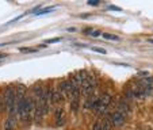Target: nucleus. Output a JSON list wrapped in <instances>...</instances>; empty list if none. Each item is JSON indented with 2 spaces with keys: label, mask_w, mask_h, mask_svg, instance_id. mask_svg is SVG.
I'll return each mask as SVG.
<instances>
[{
  "label": "nucleus",
  "mask_w": 153,
  "mask_h": 130,
  "mask_svg": "<svg viewBox=\"0 0 153 130\" xmlns=\"http://www.w3.org/2000/svg\"><path fill=\"white\" fill-rule=\"evenodd\" d=\"M96 87H98L96 77L92 75V73H91L90 77L87 79V80L83 83V85H81V95L90 96V95H92V94H95Z\"/></svg>",
  "instance_id": "1"
},
{
  "label": "nucleus",
  "mask_w": 153,
  "mask_h": 130,
  "mask_svg": "<svg viewBox=\"0 0 153 130\" xmlns=\"http://www.w3.org/2000/svg\"><path fill=\"white\" fill-rule=\"evenodd\" d=\"M58 88H60V91L64 94V96L71 100L72 94H73V87H72V83H71L69 77H68V79H62V80L58 83Z\"/></svg>",
  "instance_id": "2"
},
{
  "label": "nucleus",
  "mask_w": 153,
  "mask_h": 130,
  "mask_svg": "<svg viewBox=\"0 0 153 130\" xmlns=\"http://www.w3.org/2000/svg\"><path fill=\"white\" fill-rule=\"evenodd\" d=\"M140 81H141V84H142V88H144V91H145V95L149 96L150 94L153 92V76H150V75L141 76Z\"/></svg>",
  "instance_id": "3"
},
{
  "label": "nucleus",
  "mask_w": 153,
  "mask_h": 130,
  "mask_svg": "<svg viewBox=\"0 0 153 130\" xmlns=\"http://www.w3.org/2000/svg\"><path fill=\"white\" fill-rule=\"evenodd\" d=\"M126 118L127 117L125 115V114H122L121 111H118V110H114L113 113H111V121H113L114 127H121L122 125H125Z\"/></svg>",
  "instance_id": "4"
},
{
  "label": "nucleus",
  "mask_w": 153,
  "mask_h": 130,
  "mask_svg": "<svg viewBox=\"0 0 153 130\" xmlns=\"http://www.w3.org/2000/svg\"><path fill=\"white\" fill-rule=\"evenodd\" d=\"M115 110L121 111L122 114H125L126 117H129L130 114H131V104H130V102H127L126 99L121 98L119 99V102L117 103V108Z\"/></svg>",
  "instance_id": "5"
},
{
  "label": "nucleus",
  "mask_w": 153,
  "mask_h": 130,
  "mask_svg": "<svg viewBox=\"0 0 153 130\" xmlns=\"http://www.w3.org/2000/svg\"><path fill=\"white\" fill-rule=\"evenodd\" d=\"M67 100V98L64 96V94L60 91L58 85H54L52 90V103L53 104H61Z\"/></svg>",
  "instance_id": "6"
},
{
  "label": "nucleus",
  "mask_w": 153,
  "mask_h": 130,
  "mask_svg": "<svg viewBox=\"0 0 153 130\" xmlns=\"http://www.w3.org/2000/svg\"><path fill=\"white\" fill-rule=\"evenodd\" d=\"M98 103H99V96L96 95V94H92V95L87 96V99H85V102H84L83 107L85 108V110L94 111V108L96 107V104H98Z\"/></svg>",
  "instance_id": "7"
},
{
  "label": "nucleus",
  "mask_w": 153,
  "mask_h": 130,
  "mask_svg": "<svg viewBox=\"0 0 153 130\" xmlns=\"http://www.w3.org/2000/svg\"><path fill=\"white\" fill-rule=\"evenodd\" d=\"M18 119H19V115H8L6 123H4L3 130H15L16 123H18Z\"/></svg>",
  "instance_id": "8"
},
{
  "label": "nucleus",
  "mask_w": 153,
  "mask_h": 130,
  "mask_svg": "<svg viewBox=\"0 0 153 130\" xmlns=\"http://www.w3.org/2000/svg\"><path fill=\"white\" fill-rule=\"evenodd\" d=\"M113 100H114V96L111 95L110 92H103L100 96H99V102L106 107H110V104Z\"/></svg>",
  "instance_id": "9"
},
{
  "label": "nucleus",
  "mask_w": 153,
  "mask_h": 130,
  "mask_svg": "<svg viewBox=\"0 0 153 130\" xmlns=\"http://www.w3.org/2000/svg\"><path fill=\"white\" fill-rule=\"evenodd\" d=\"M79 108H80V99H76V100H71V110L73 113H77Z\"/></svg>",
  "instance_id": "10"
},
{
  "label": "nucleus",
  "mask_w": 153,
  "mask_h": 130,
  "mask_svg": "<svg viewBox=\"0 0 153 130\" xmlns=\"http://www.w3.org/2000/svg\"><path fill=\"white\" fill-rule=\"evenodd\" d=\"M92 130H104V126H103V122H102V119H99V121H96L95 123H94Z\"/></svg>",
  "instance_id": "11"
},
{
  "label": "nucleus",
  "mask_w": 153,
  "mask_h": 130,
  "mask_svg": "<svg viewBox=\"0 0 153 130\" xmlns=\"http://www.w3.org/2000/svg\"><path fill=\"white\" fill-rule=\"evenodd\" d=\"M53 8H54V6H50V7H46V8H42L41 11H35L34 14L35 15H43V14H46V12H50Z\"/></svg>",
  "instance_id": "12"
},
{
  "label": "nucleus",
  "mask_w": 153,
  "mask_h": 130,
  "mask_svg": "<svg viewBox=\"0 0 153 130\" xmlns=\"http://www.w3.org/2000/svg\"><path fill=\"white\" fill-rule=\"evenodd\" d=\"M103 38H106V39H110V41H118L119 37H117V35L114 34H108V33H103Z\"/></svg>",
  "instance_id": "13"
},
{
  "label": "nucleus",
  "mask_w": 153,
  "mask_h": 130,
  "mask_svg": "<svg viewBox=\"0 0 153 130\" xmlns=\"http://www.w3.org/2000/svg\"><path fill=\"white\" fill-rule=\"evenodd\" d=\"M54 117H56V119L64 118V108H62V107H60V108H57V110H56Z\"/></svg>",
  "instance_id": "14"
},
{
  "label": "nucleus",
  "mask_w": 153,
  "mask_h": 130,
  "mask_svg": "<svg viewBox=\"0 0 153 130\" xmlns=\"http://www.w3.org/2000/svg\"><path fill=\"white\" fill-rule=\"evenodd\" d=\"M4 107H6V104H4V99H3V94H0V113L4 110Z\"/></svg>",
  "instance_id": "15"
},
{
  "label": "nucleus",
  "mask_w": 153,
  "mask_h": 130,
  "mask_svg": "<svg viewBox=\"0 0 153 130\" xmlns=\"http://www.w3.org/2000/svg\"><path fill=\"white\" fill-rule=\"evenodd\" d=\"M91 49H92L94 52H98V53H102V54H106V50H104L103 48H95V46H94V48H91Z\"/></svg>",
  "instance_id": "16"
},
{
  "label": "nucleus",
  "mask_w": 153,
  "mask_h": 130,
  "mask_svg": "<svg viewBox=\"0 0 153 130\" xmlns=\"http://www.w3.org/2000/svg\"><path fill=\"white\" fill-rule=\"evenodd\" d=\"M56 125H57V126H64V125H65V118L56 119Z\"/></svg>",
  "instance_id": "17"
},
{
  "label": "nucleus",
  "mask_w": 153,
  "mask_h": 130,
  "mask_svg": "<svg viewBox=\"0 0 153 130\" xmlns=\"http://www.w3.org/2000/svg\"><path fill=\"white\" fill-rule=\"evenodd\" d=\"M60 41H61V38L56 37V38H50V39H48L46 43H54V42H60Z\"/></svg>",
  "instance_id": "18"
},
{
  "label": "nucleus",
  "mask_w": 153,
  "mask_h": 130,
  "mask_svg": "<svg viewBox=\"0 0 153 130\" xmlns=\"http://www.w3.org/2000/svg\"><path fill=\"white\" fill-rule=\"evenodd\" d=\"M37 49H26V48H22L20 49V52H26V53H34Z\"/></svg>",
  "instance_id": "19"
},
{
  "label": "nucleus",
  "mask_w": 153,
  "mask_h": 130,
  "mask_svg": "<svg viewBox=\"0 0 153 130\" xmlns=\"http://www.w3.org/2000/svg\"><path fill=\"white\" fill-rule=\"evenodd\" d=\"M100 34H102V31H99V30H94V31L91 33V35H92V37H99Z\"/></svg>",
  "instance_id": "20"
},
{
  "label": "nucleus",
  "mask_w": 153,
  "mask_h": 130,
  "mask_svg": "<svg viewBox=\"0 0 153 130\" xmlns=\"http://www.w3.org/2000/svg\"><path fill=\"white\" fill-rule=\"evenodd\" d=\"M92 31H94L92 29H85V30H84V34H91Z\"/></svg>",
  "instance_id": "21"
},
{
  "label": "nucleus",
  "mask_w": 153,
  "mask_h": 130,
  "mask_svg": "<svg viewBox=\"0 0 153 130\" xmlns=\"http://www.w3.org/2000/svg\"><path fill=\"white\" fill-rule=\"evenodd\" d=\"M88 4H90V6H98L99 1H88Z\"/></svg>",
  "instance_id": "22"
},
{
  "label": "nucleus",
  "mask_w": 153,
  "mask_h": 130,
  "mask_svg": "<svg viewBox=\"0 0 153 130\" xmlns=\"http://www.w3.org/2000/svg\"><path fill=\"white\" fill-rule=\"evenodd\" d=\"M68 31H76L75 27H71V29H68Z\"/></svg>",
  "instance_id": "23"
},
{
  "label": "nucleus",
  "mask_w": 153,
  "mask_h": 130,
  "mask_svg": "<svg viewBox=\"0 0 153 130\" xmlns=\"http://www.w3.org/2000/svg\"><path fill=\"white\" fill-rule=\"evenodd\" d=\"M6 56H7V54H1V53H0V60H1V58H4Z\"/></svg>",
  "instance_id": "24"
},
{
  "label": "nucleus",
  "mask_w": 153,
  "mask_h": 130,
  "mask_svg": "<svg viewBox=\"0 0 153 130\" xmlns=\"http://www.w3.org/2000/svg\"><path fill=\"white\" fill-rule=\"evenodd\" d=\"M149 42H150V43H153V39H149Z\"/></svg>",
  "instance_id": "25"
},
{
  "label": "nucleus",
  "mask_w": 153,
  "mask_h": 130,
  "mask_svg": "<svg viewBox=\"0 0 153 130\" xmlns=\"http://www.w3.org/2000/svg\"><path fill=\"white\" fill-rule=\"evenodd\" d=\"M148 130H152V129H148Z\"/></svg>",
  "instance_id": "26"
}]
</instances>
